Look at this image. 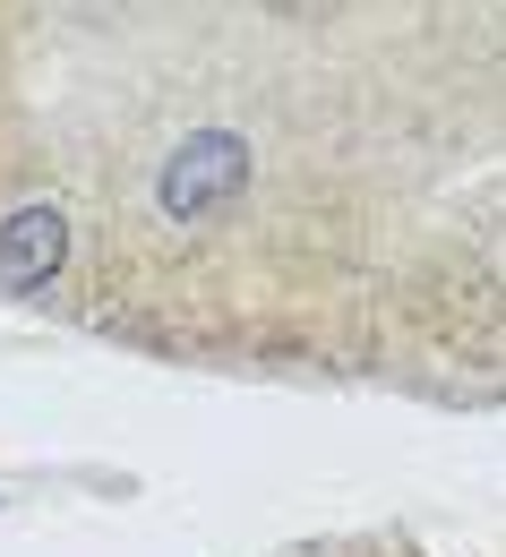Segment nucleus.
Listing matches in <instances>:
<instances>
[{"mask_svg": "<svg viewBox=\"0 0 506 557\" xmlns=\"http://www.w3.org/2000/svg\"><path fill=\"white\" fill-rule=\"evenodd\" d=\"M249 172H258V154L240 129H189L155 172V207H163V223H207L249 189Z\"/></svg>", "mask_w": 506, "mask_h": 557, "instance_id": "f257e3e1", "label": "nucleus"}, {"mask_svg": "<svg viewBox=\"0 0 506 557\" xmlns=\"http://www.w3.org/2000/svg\"><path fill=\"white\" fill-rule=\"evenodd\" d=\"M70 267V214L61 207H17L0 214V292L9 300H26V292H44V283Z\"/></svg>", "mask_w": 506, "mask_h": 557, "instance_id": "f03ea898", "label": "nucleus"}]
</instances>
